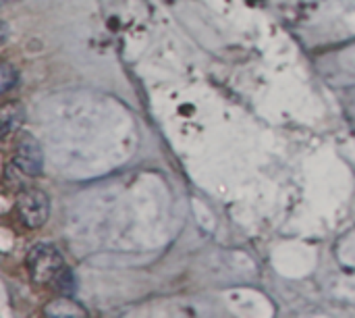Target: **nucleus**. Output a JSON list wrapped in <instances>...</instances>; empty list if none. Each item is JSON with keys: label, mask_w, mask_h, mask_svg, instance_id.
Returning a JSON list of instances; mask_svg holds the SVG:
<instances>
[{"label": "nucleus", "mask_w": 355, "mask_h": 318, "mask_svg": "<svg viewBox=\"0 0 355 318\" xmlns=\"http://www.w3.org/2000/svg\"><path fill=\"white\" fill-rule=\"evenodd\" d=\"M25 265H27L29 277L40 285H46V283L54 281L58 277V273L64 269L60 252L50 244H35L29 250Z\"/></svg>", "instance_id": "obj_1"}, {"label": "nucleus", "mask_w": 355, "mask_h": 318, "mask_svg": "<svg viewBox=\"0 0 355 318\" xmlns=\"http://www.w3.org/2000/svg\"><path fill=\"white\" fill-rule=\"evenodd\" d=\"M17 212L21 217V223L29 229H40L50 215V200L40 190H23L17 198Z\"/></svg>", "instance_id": "obj_2"}, {"label": "nucleus", "mask_w": 355, "mask_h": 318, "mask_svg": "<svg viewBox=\"0 0 355 318\" xmlns=\"http://www.w3.org/2000/svg\"><path fill=\"white\" fill-rule=\"evenodd\" d=\"M12 165L29 177H35L42 173L44 167V154L37 144V140L31 133H23L15 142V154H12Z\"/></svg>", "instance_id": "obj_3"}, {"label": "nucleus", "mask_w": 355, "mask_h": 318, "mask_svg": "<svg viewBox=\"0 0 355 318\" xmlns=\"http://www.w3.org/2000/svg\"><path fill=\"white\" fill-rule=\"evenodd\" d=\"M25 119V112H23V106L19 102H6L2 106V112H0V125H2V137H8L12 131H17L21 127Z\"/></svg>", "instance_id": "obj_4"}, {"label": "nucleus", "mask_w": 355, "mask_h": 318, "mask_svg": "<svg viewBox=\"0 0 355 318\" xmlns=\"http://www.w3.org/2000/svg\"><path fill=\"white\" fill-rule=\"evenodd\" d=\"M46 315L56 318L85 317V310L81 306H77L75 302H71L69 298H60V300H54L46 306Z\"/></svg>", "instance_id": "obj_5"}, {"label": "nucleus", "mask_w": 355, "mask_h": 318, "mask_svg": "<svg viewBox=\"0 0 355 318\" xmlns=\"http://www.w3.org/2000/svg\"><path fill=\"white\" fill-rule=\"evenodd\" d=\"M17 81H19V71L12 65L2 62L0 65V90L2 92H8L12 85H17Z\"/></svg>", "instance_id": "obj_6"}, {"label": "nucleus", "mask_w": 355, "mask_h": 318, "mask_svg": "<svg viewBox=\"0 0 355 318\" xmlns=\"http://www.w3.org/2000/svg\"><path fill=\"white\" fill-rule=\"evenodd\" d=\"M54 283H56V287H58L62 294H71V292L75 290V279H73V273H71L69 269H62V271L58 273V277L54 279Z\"/></svg>", "instance_id": "obj_7"}]
</instances>
